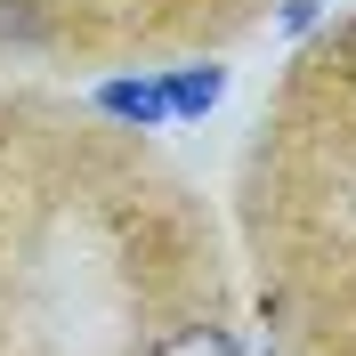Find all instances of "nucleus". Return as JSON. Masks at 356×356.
<instances>
[{
    "instance_id": "nucleus-1",
    "label": "nucleus",
    "mask_w": 356,
    "mask_h": 356,
    "mask_svg": "<svg viewBox=\"0 0 356 356\" xmlns=\"http://www.w3.org/2000/svg\"><path fill=\"white\" fill-rule=\"evenodd\" d=\"M97 113L138 122V130H162L170 122V97H162V81H97Z\"/></svg>"
},
{
    "instance_id": "nucleus-2",
    "label": "nucleus",
    "mask_w": 356,
    "mask_h": 356,
    "mask_svg": "<svg viewBox=\"0 0 356 356\" xmlns=\"http://www.w3.org/2000/svg\"><path fill=\"white\" fill-rule=\"evenodd\" d=\"M162 97H170V122H202V113L227 97V65H186V73H170Z\"/></svg>"
},
{
    "instance_id": "nucleus-3",
    "label": "nucleus",
    "mask_w": 356,
    "mask_h": 356,
    "mask_svg": "<svg viewBox=\"0 0 356 356\" xmlns=\"http://www.w3.org/2000/svg\"><path fill=\"white\" fill-rule=\"evenodd\" d=\"M154 356H243V348H235V332H219V324H186V332H170Z\"/></svg>"
}]
</instances>
